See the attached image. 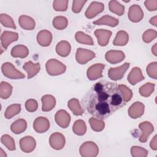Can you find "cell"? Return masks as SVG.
<instances>
[{
	"label": "cell",
	"mask_w": 157,
	"mask_h": 157,
	"mask_svg": "<svg viewBox=\"0 0 157 157\" xmlns=\"http://www.w3.org/2000/svg\"><path fill=\"white\" fill-rule=\"evenodd\" d=\"M133 93L124 85L101 81L96 83L85 97L88 112L101 120L105 119L129 102Z\"/></svg>",
	"instance_id": "6da1fadb"
},
{
	"label": "cell",
	"mask_w": 157,
	"mask_h": 157,
	"mask_svg": "<svg viewBox=\"0 0 157 157\" xmlns=\"http://www.w3.org/2000/svg\"><path fill=\"white\" fill-rule=\"evenodd\" d=\"M46 71L52 76L61 75L65 72L66 66L61 62L55 59H50L45 64Z\"/></svg>",
	"instance_id": "7a4b0ae2"
},
{
	"label": "cell",
	"mask_w": 157,
	"mask_h": 157,
	"mask_svg": "<svg viewBox=\"0 0 157 157\" xmlns=\"http://www.w3.org/2000/svg\"><path fill=\"white\" fill-rule=\"evenodd\" d=\"M1 71L3 75L10 79H22L25 77V75L17 70L14 66L9 62H6L2 64Z\"/></svg>",
	"instance_id": "3957f363"
},
{
	"label": "cell",
	"mask_w": 157,
	"mask_h": 157,
	"mask_svg": "<svg viewBox=\"0 0 157 157\" xmlns=\"http://www.w3.org/2000/svg\"><path fill=\"white\" fill-rule=\"evenodd\" d=\"M79 152L83 157H95L99 153V148L94 142L86 141L80 146Z\"/></svg>",
	"instance_id": "277c9868"
},
{
	"label": "cell",
	"mask_w": 157,
	"mask_h": 157,
	"mask_svg": "<svg viewBox=\"0 0 157 157\" xmlns=\"http://www.w3.org/2000/svg\"><path fill=\"white\" fill-rule=\"evenodd\" d=\"M96 56V54L91 50L78 48L75 54V59L78 63L85 64L89 61L91 60Z\"/></svg>",
	"instance_id": "5b68a950"
},
{
	"label": "cell",
	"mask_w": 157,
	"mask_h": 157,
	"mask_svg": "<svg viewBox=\"0 0 157 157\" xmlns=\"http://www.w3.org/2000/svg\"><path fill=\"white\" fill-rule=\"evenodd\" d=\"M130 66L129 63H125L123 65L117 67H110L108 71L109 77L114 81H117L121 79L126 71L128 70Z\"/></svg>",
	"instance_id": "8992f818"
},
{
	"label": "cell",
	"mask_w": 157,
	"mask_h": 157,
	"mask_svg": "<svg viewBox=\"0 0 157 157\" xmlns=\"http://www.w3.org/2000/svg\"><path fill=\"white\" fill-rule=\"evenodd\" d=\"M105 65L101 63H96L91 65L86 71V75L89 80H95L102 77V71Z\"/></svg>",
	"instance_id": "52a82bcc"
},
{
	"label": "cell",
	"mask_w": 157,
	"mask_h": 157,
	"mask_svg": "<svg viewBox=\"0 0 157 157\" xmlns=\"http://www.w3.org/2000/svg\"><path fill=\"white\" fill-rule=\"evenodd\" d=\"M66 140L64 136L58 132L51 134L49 138V144L50 147L56 150H61L65 145Z\"/></svg>",
	"instance_id": "ba28073f"
},
{
	"label": "cell",
	"mask_w": 157,
	"mask_h": 157,
	"mask_svg": "<svg viewBox=\"0 0 157 157\" xmlns=\"http://www.w3.org/2000/svg\"><path fill=\"white\" fill-rule=\"evenodd\" d=\"M18 39V34L15 32L5 31L1 36V47L6 50L8 46L13 42L17 40Z\"/></svg>",
	"instance_id": "9c48e42d"
},
{
	"label": "cell",
	"mask_w": 157,
	"mask_h": 157,
	"mask_svg": "<svg viewBox=\"0 0 157 157\" xmlns=\"http://www.w3.org/2000/svg\"><path fill=\"white\" fill-rule=\"evenodd\" d=\"M20 147L25 153H31L36 148V140L32 136H25L22 137L19 141Z\"/></svg>",
	"instance_id": "30bf717a"
},
{
	"label": "cell",
	"mask_w": 157,
	"mask_h": 157,
	"mask_svg": "<svg viewBox=\"0 0 157 157\" xmlns=\"http://www.w3.org/2000/svg\"><path fill=\"white\" fill-rule=\"evenodd\" d=\"M56 123L62 128H66L70 123L71 116L64 110H59L56 112L55 115Z\"/></svg>",
	"instance_id": "8fae6325"
},
{
	"label": "cell",
	"mask_w": 157,
	"mask_h": 157,
	"mask_svg": "<svg viewBox=\"0 0 157 157\" xmlns=\"http://www.w3.org/2000/svg\"><path fill=\"white\" fill-rule=\"evenodd\" d=\"M139 127L141 130V134L139 140L140 142L145 143L154 131L153 125L149 121H144L139 124Z\"/></svg>",
	"instance_id": "7c38bea8"
},
{
	"label": "cell",
	"mask_w": 157,
	"mask_h": 157,
	"mask_svg": "<svg viewBox=\"0 0 157 157\" xmlns=\"http://www.w3.org/2000/svg\"><path fill=\"white\" fill-rule=\"evenodd\" d=\"M104 9V4L96 1L92 2L87 8L85 15L87 18L91 19L95 17L98 13H101Z\"/></svg>",
	"instance_id": "4fadbf2b"
},
{
	"label": "cell",
	"mask_w": 157,
	"mask_h": 157,
	"mask_svg": "<svg viewBox=\"0 0 157 157\" xmlns=\"http://www.w3.org/2000/svg\"><path fill=\"white\" fill-rule=\"evenodd\" d=\"M33 128L37 133H44L50 128L49 120L45 117H39L33 122Z\"/></svg>",
	"instance_id": "5bb4252c"
},
{
	"label": "cell",
	"mask_w": 157,
	"mask_h": 157,
	"mask_svg": "<svg viewBox=\"0 0 157 157\" xmlns=\"http://www.w3.org/2000/svg\"><path fill=\"white\" fill-rule=\"evenodd\" d=\"M144 17V12L141 7L137 4L131 6L129 9L128 18L134 23L140 21Z\"/></svg>",
	"instance_id": "9a60e30c"
},
{
	"label": "cell",
	"mask_w": 157,
	"mask_h": 157,
	"mask_svg": "<svg viewBox=\"0 0 157 157\" xmlns=\"http://www.w3.org/2000/svg\"><path fill=\"white\" fill-rule=\"evenodd\" d=\"M94 34L98 39V44L100 46L104 47L108 44L112 36V32L109 30L99 29L94 31Z\"/></svg>",
	"instance_id": "2e32d148"
},
{
	"label": "cell",
	"mask_w": 157,
	"mask_h": 157,
	"mask_svg": "<svg viewBox=\"0 0 157 157\" xmlns=\"http://www.w3.org/2000/svg\"><path fill=\"white\" fill-rule=\"evenodd\" d=\"M105 58L109 63L115 64L124 60L125 55L121 50H109L106 52Z\"/></svg>",
	"instance_id": "e0dca14e"
},
{
	"label": "cell",
	"mask_w": 157,
	"mask_h": 157,
	"mask_svg": "<svg viewBox=\"0 0 157 157\" xmlns=\"http://www.w3.org/2000/svg\"><path fill=\"white\" fill-rule=\"evenodd\" d=\"M145 105L143 103L140 102H134L128 109V115L129 116L133 118H140L144 113Z\"/></svg>",
	"instance_id": "ac0fdd59"
},
{
	"label": "cell",
	"mask_w": 157,
	"mask_h": 157,
	"mask_svg": "<svg viewBox=\"0 0 157 157\" xmlns=\"http://www.w3.org/2000/svg\"><path fill=\"white\" fill-rule=\"evenodd\" d=\"M52 40V34L47 29L39 31L37 35V41L42 47H47L50 45Z\"/></svg>",
	"instance_id": "d6986e66"
},
{
	"label": "cell",
	"mask_w": 157,
	"mask_h": 157,
	"mask_svg": "<svg viewBox=\"0 0 157 157\" xmlns=\"http://www.w3.org/2000/svg\"><path fill=\"white\" fill-rule=\"evenodd\" d=\"M145 77L142 75L140 69L138 67H134L129 73L127 80L129 83L132 85H135L138 82L144 80Z\"/></svg>",
	"instance_id": "ffe728a7"
},
{
	"label": "cell",
	"mask_w": 157,
	"mask_h": 157,
	"mask_svg": "<svg viewBox=\"0 0 157 157\" xmlns=\"http://www.w3.org/2000/svg\"><path fill=\"white\" fill-rule=\"evenodd\" d=\"M23 68L27 72L28 78L30 79L36 75L40 71V65L39 63H34L29 61L25 63Z\"/></svg>",
	"instance_id": "44dd1931"
},
{
	"label": "cell",
	"mask_w": 157,
	"mask_h": 157,
	"mask_svg": "<svg viewBox=\"0 0 157 157\" xmlns=\"http://www.w3.org/2000/svg\"><path fill=\"white\" fill-rule=\"evenodd\" d=\"M42 110L43 112H49L52 110L56 105V100L54 96L50 94H46L42 97Z\"/></svg>",
	"instance_id": "7402d4cb"
},
{
	"label": "cell",
	"mask_w": 157,
	"mask_h": 157,
	"mask_svg": "<svg viewBox=\"0 0 157 157\" xmlns=\"http://www.w3.org/2000/svg\"><path fill=\"white\" fill-rule=\"evenodd\" d=\"M119 21L118 19L108 15H104L99 19L93 22L96 25H107L111 27H115L118 25Z\"/></svg>",
	"instance_id": "603a6c76"
},
{
	"label": "cell",
	"mask_w": 157,
	"mask_h": 157,
	"mask_svg": "<svg viewBox=\"0 0 157 157\" xmlns=\"http://www.w3.org/2000/svg\"><path fill=\"white\" fill-rule=\"evenodd\" d=\"M20 26L25 30H33L36 26L35 21L33 18L27 15H21L18 18Z\"/></svg>",
	"instance_id": "cb8c5ba5"
},
{
	"label": "cell",
	"mask_w": 157,
	"mask_h": 157,
	"mask_svg": "<svg viewBox=\"0 0 157 157\" xmlns=\"http://www.w3.org/2000/svg\"><path fill=\"white\" fill-rule=\"evenodd\" d=\"M71 50L70 44L66 40H61L58 42L56 46V52L62 57L67 56Z\"/></svg>",
	"instance_id": "d4e9b609"
},
{
	"label": "cell",
	"mask_w": 157,
	"mask_h": 157,
	"mask_svg": "<svg viewBox=\"0 0 157 157\" xmlns=\"http://www.w3.org/2000/svg\"><path fill=\"white\" fill-rule=\"evenodd\" d=\"M29 54L28 48L23 45H17L14 46L10 52V55L14 58H25Z\"/></svg>",
	"instance_id": "484cf974"
},
{
	"label": "cell",
	"mask_w": 157,
	"mask_h": 157,
	"mask_svg": "<svg viewBox=\"0 0 157 157\" xmlns=\"http://www.w3.org/2000/svg\"><path fill=\"white\" fill-rule=\"evenodd\" d=\"M27 128V122L24 119H18L13 122L10 126L11 131L16 134L23 132Z\"/></svg>",
	"instance_id": "4316f807"
},
{
	"label": "cell",
	"mask_w": 157,
	"mask_h": 157,
	"mask_svg": "<svg viewBox=\"0 0 157 157\" xmlns=\"http://www.w3.org/2000/svg\"><path fill=\"white\" fill-rule=\"evenodd\" d=\"M67 106L74 115L80 116L84 113V110L82 108L79 101L77 98L71 99L67 102Z\"/></svg>",
	"instance_id": "83f0119b"
},
{
	"label": "cell",
	"mask_w": 157,
	"mask_h": 157,
	"mask_svg": "<svg viewBox=\"0 0 157 157\" xmlns=\"http://www.w3.org/2000/svg\"><path fill=\"white\" fill-rule=\"evenodd\" d=\"M129 40L128 34L123 30L117 32L113 41V44L115 46H124L127 44Z\"/></svg>",
	"instance_id": "f1b7e54d"
},
{
	"label": "cell",
	"mask_w": 157,
	"mask_h": 157,
	"mask_svg": "<svg viewBox=\"0 0 157 157\" xmlns=\"http://www.w3.org/2000/svg\"><path fill=\"white\" fill-rule=\"evenodd\" d=\"M75 39L76 41L80 44L90 45H94V42L91 37L82 31H77L75 34Z\"/></svg>",
	"instance_id": "f546056e"
},
{
	"label": "cell",
	"mask_w": 157,
	"mask_h": 157,
	"mask_svg": "<svg viewBox=\"0 0 157 157\" xmlns=\"http://www.w3.org/2000/svg\"><path fill=\"white\" fill-rule=\"evenodd\" d=\"M12 88L10 84L2 81L0 84V97L3 99H8L12 94Z\"/></svg>",
	"instance_id": "4dcf8cb0"
},
{
	"label": "cell",
	"mask_w": 157,
	"mask_h": 157,
	"mask_svg": "<svg viewBox=\"0 0 157 157\" xmlns=\"http://www.w3.org/2000/svg\"><path fill=\"white\" fill-rule=\"evenodd\" d=\"M21 111V104H13L9 105L4 113V117L7 119H10L15 115L18 114Z\"/></svg>",
	"instance_id": "1f68e13d"
},
{
	"label": "cell",
	"mask_w": 157,
	"mask_h": 157,
	"mask_svg": "<svg viewBox=\"0 0 157 157\" xmlns=\"http://www.w3.org/2000/svg\"><path fill=\"white\" fill-rule=\"evenodd\" d=\"M73 132L78 136H83L86 131V126L85 122L82 120H76L72 126Z\"/></svg>",
	"instance_id": "d6a6232c"
},
{
	"label": "cell",
	"mask_w": 157,
	"mask_h": 157,
	"mask_svg": "<svg viewBox=\"0 0 157 157\" xmlns=\"http://www.w3.org/2000/svg\"><path fill=\"white\" fill-rule=\"evenodd\" d=\"M109 8L111 12H113L118 16L123 15L124 12V6L117 1H109Z\"/></svg>",
	"instance_id": "836d02e7"
},
{
	"label": "cell",
	"mask_w": 157,
	"mask_h": 157,
	"mask_svg": "<svg viewBox=\"0 0 157 157\" xmlns=\"http://www.w3.org/2000/svg\"><path fill=\"white\" fill-rule=\"evenodd\" d=\"M52 23L55 28L58 30H62L67 27L68 21L67 18L65 17L57 16L53 18Z\"/></svg>",
	"instance_id": "e575fe53"
},
{
	"label": "cell",
	"mask_w": 157,
	"mask_h": 157,
	"mask_svg": "<svg viewBox=\"0 0 157 157\" xmlns=\"http://www.w3.org/2000/svg\"><path fill=\"white\" fill-rule=\"evenodd\" d=\"M89 123L91 129L96 132H101L104 129L105 123L102 120L91 117L89 120Z\"/></svg>",
	"instance_id": "d590c367"
},
{
	"label": "cell",
	"mask_w": 157,
	"mask_h": 157,
	"mask_svg": "<svg viewBox=\"0 0 157 157\" xmlns=\"http://www.w3.org/2000/svg\"><path fill=\"white\" fill-rule=\"evenodd\" d=\"M155 86V85L154 83H151L150 82L146 83L144 85L141 86L139 90L140 96L145 98L149 97L154 91Z\"/></svg>",
	"instance_id": "8d00e7d4"
},
{
	"label": "cell",
	"mask_w": 157,
	"mask_h": 157,
	"mask_svg": "<svg viewBox=\"0 0 157 157\" xmlns=\"http://www.w3.org/2000/svg\"><path fill=\"white\" fill-rule=\"evenodd\" d=\"M1 142L10 151L15 150V144L14 139L8 134H4L1 138Z\"/></svg>",
	"instance_id": "74e56055"
},
{
	"label": "cell",
	"mask_w": 157,
	"mask_h": 157,
	"mask_svg": "<svg viewBox=\"0 0 157 157\" xmlns=\"http://www.w3.org/2000/svg\"><path fill=\"white\" fill-rule=\"evenodd\" d=\"M0 21L1 25L5 27L10 28L14 29H16V26L13 19L7 14L1 13L0 15Z\"/></svg>",
	"instance_id": "f35d334b"
},
{
	"label": "cell",
	"mask_w": 157,
	"mask_h": 157,
	"mask_svg": "<svg viewBox=\"0 0 157 157\" xmlns=\"http://www.w3.org/2000/svg\"><path fill=\"white\" fill-rule=\"evenodd\" d=\"M131 154L134 157H145L148 155V151L139 146H133L131 148Z\"/></svg>",
	"instance_id": "ab89813d"
},
{
	"label": "cell",
	"mask_w": 157,
	"mask_h": 157,
	"mask_svg": "<svg viewBox=\"0 0 157 157\" xmlns=\"http://www.w3.org/2000/svg\"><path fill=\"white\" fill-rule=\"evenodd\" d=\"M157 36V33L155 30L149 29L144 32L142 35V39L145 43H150Z\"/></svg>",
	"instance_id": "60d3db41"
},
{
	"label": "cell",
	"mask_w": 157,
	"mask_h": 157,
	"mask_svg": "<svg viewBox=\"0 0 157 157\" xmlns=\"http://www.w3.org/2000/svg\"><path fill=\"white\" fill-rule=\"evenodd\" d=\"M146 71L148 76L152 78L156 79L157 78V62L150 63L146 69Z\"/></svg>",
	"instance_id": "b9f144b4"
},
{
	"label": "cell",
	"mask_w": 157,
	"mask_h": 157,
	"mask_svg": "<svg viewBox=\"0 0 157 157\" xmlns=\"http://www.w3.org/2000/svg\"><path fill=\"white\" fill-rule=\"evenodd\" d=\"M67 4H68V1L67 0L66 1L56 0L53 1V7L56 11L64 12V11H66L67 9Z\"/></svg>",
	"instance_id": "7bdbcfd3"
},
{
	"label": "cell",
	"mask_w": 157,
	"mask_h": 157,
	"mask_svg": "<svg viewBox=\"0 0 157 157\" xmlns=\"http://www.w3.org/2000/svg\"><path fill=\"white\" fill-rule=\"evenodd\" d=\"M25 108L29 112H34L38 108V104L36 100L34 99H28L25 102Z\"/></svg>",
	"instance_id": "ee69618b"
},
{
	"label": "cell",
	"mask_w": 157,
	"mask_h": 157,
	"mask_svg": "<svg viewBox=\"0 0 157 157\" xmlns=\"http://www.w3.org/2000/svg\"><path fill=\"white\" fill-rule=\"evenodd\" d=\"M87 2V1H82V0H74L72 2V10L74 13H80L82 10V7L85 5V4Z\"/></svg>",
	"instance_id": "f6af8a7d"
},
{
	"label": "cell",
	"mask_w": 157,
	"mask_h": 157,
	"mask_svg": "<svg viewBox=\"0 0 157 157\" xmlns=\"http://www.w3.org/2000/svg\"><path fill=\"white\" fill-rule=\"evenodd\" d=\"M145 7L149 11H155L157 9V1L156 0H148L144 2Z\"/></svg>",
	"instance_id": "bcb514c9"
},
{
	"label": "cell",
	"mask_w": 157,
	"mask_h": 157,
	"mask_svg": "<svg viewBox=\"0 0 157 157\" xmlns=\"http://www.w3.org/2000/svg\"><path fill=\"white\" fill-rule=\"evenodd\" d=\"M156 137L157 136L155 135L153 138L151 139L150 144V148L153 150H157V141H156Z\"/></svg>",
	"instance_id": "7dc6e473"
},
{
	"label": "cell",
	"mask_w": 157,
	"mask_h": 157,
	"mask_svg": "<svg viewBox=\"0 0 157 157\" xmlns=\"http://www.w3.org/2000/svg\"><path fill=\"white\" fill-rule=\"evenodd\" d=\"M149 22L153 25L155 26H157V17L156 16H154L153 17L151 18Z\"/></svg>",
	"instance_id": "c3c4849f"
},
{
	"label": "cell",
	"mask_w": 157,
	"mask_h": 157,
	"mask_svg": "<svg viewBox=\"0 0 157 157\" xmlns=\"http://www.w3.org/2000/svg\"><path fill=\"white\" fill-rule=\"evenodd\" d=\"M156 43L155 44V45L151 48V52L153 53L155 56H157V52H156Z\"/></svg>",
	"instance_id": "681fc988"
},
{
	"label": "cell",
	"mask_w": 157,
	"mask_h": 157,
	"mask_svg": "<svg viewBox=\"0 0 157 157\" xmlns=\"http://www.w3.org/2000/svg\"><path fill=\"white\" fill-rule=\"evenodd\" d=\"M0 156L1 157H6L7 156L6 153L4 151V150H2V148H0Z\"/></svg>",
	"instance_id": "f907efd6"
}]
</instances>
